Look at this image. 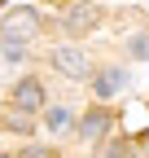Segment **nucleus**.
I'll use <instances>...</instances> for the list:
<instances>
[{
  "label": "nucleus",
  "instance_id": "nucleus-5",
  "mask_svg": "<svg viewBox=\"0 0 149 158\" xmlns=\"http://www.w3.org/2000/svg\"><path fill=\"white\" fill-rule=\"evenodd\" d=\"M110 123H114V114H110V110H88V114L79 118V136H83V141H97Z\"/></svg>",
  "mask_w": 149,
  "mask_h": 158
},
{
  "label": "nucleus",
  "instance_id": "nucleus-2",
  "mask_svg": "<svg viewBox=\"0 0 149 158\" xmlns=\"http://www.w3.org/2000/svg\"><path fill=\"white\" fill-rule=\"evenodd\" d=\"M48 62L57 66V70H62L66 79H88V75H92V62H88V57H83L79 48H70V44L53 48V53H48Z\"/></svg>",
  "mask_w": 149,
  "mask_h": 158
},
{
  "label": "nucleus",
  "instance_id": "nucleus-1",
  "mask_svg": "<svg viewBox=\"0 0 149 158\" xmlns=\"http://www.w3.org/2000/svg\"><path fill=\"white\" fill-rule=\"evenodd\" d=\"M35 31H40V13L35 9H9V18H5V44H26Z\"/></svg>",
  "mask_w": 149,
  "mask_h": 158
},
{
  "label": "nucleus",
  "instance_id": "nucleus-13",
  "mask_svg": "<svg viewBox=\"0 0 149 158\" xmlns=\"http://www.w3.org/2000/svg\"><path fill=\"white\" fill-rule=\"evenodd\" d=\"M140 158H149V136H140Z\"/></svg>",
  "mask_w": 149,
  "mask_h": 158
},
{
  "label": "nucleus",
  "instance_id": "nucleus-3",
  "mask_svg": "<svg viewBox=\"0 0 149 158\" xmlns=\"http://www.w3.org/2000/svg\"><path fill=\"white\" fill-rule=\"evenodd\" d=\"M40 106H44V88H40V79H22V84L13 88V110L31 114V110H40Z\"/></svg>",
  "mask_w": 149,
  "mask_h": 158
},
{
  "label": "nucleus",
  "instance_id": "nucleus-15",
  "mask_svg": "<svg viewBox=\"0 0 149 158\" xmlns=\"http://www.w3.org/2000/svg\"><path fill=\"white\" fill-rule=\"evenodd\" d=\"M0 5H5V0H0Z\"/></svg>",
  "mask_w": 149,
  "mask_h": 158
},
{
  "label": "nucleus",
  "instance_id": "nucleus-11",
  "mask_svg": "<svg viewBox=\"0 0 149 158\" xmlns=\"http://www.w3.org/2000/svg\"><path fill=\"white\" fill-rule=\"evenodd\" d=\"M22 158H53V149H44V145H26Z\"/></svg>",
  "mask_w": 149,
  "mask_h": 158
},
{
  "label": "nucleus",
  "instance_id": "nucleus-4",
  "mask_svg": "<svg viewBox=\"0 0 149 158\" xmlns=\"http://www.w3.org/2000/svg\"><path fill=\"white\" fill-rule=\"evenodd\" d=\"M97 22H101V5H74L66 13V31L70 35H83V31H92Z\"/></svg>",
  "mask_w": 149,
  "mask_h": 158
},
{
  "label": "nucleus",
  "instance_id": "nucleus-8",
  "mask_svg": "<svg viewBox=\"0 0 149 158\" xmlns=\"http://www.w3.org/2000/svg\"><path fill=\"white\" fill-rule=\"evenodd\" d=\"M5 127H9V132H31V118H26L22 110H9V114H5Z\"/></svg>",
  "mask_w": 149,
  "mask_h": 158
},
{
  "label": "nucleus",
  "instance_id": "nucleus-12",
  "mask_svg": "<svg viewBox=\"0 0 149 158\" xmlns=\"http://www.w3.org/2000/svg\"><path fill=\"white\" fill-rule=\"evenodd\" d=\"M5 57L9 62H22V44H5Z\"/></svg>",
  "mask_w": 149,
  "mask_h": 158
},
{
  "label": "nucleus",
  "instance_id": "nucleus-6",
  "mask_svg": "<svg viewBox=\"0 0 149 158\" xmlns=\"http://www.w3.org/2000/svg\"><path fill=\"white\" fill-rule=\"evenodd\" d=\"M123 84H127V79H123V70H105V75L97 79V97H114Z\"/></svg>",
  "mask_w": 149,
  "mask_h": 158
},
{
  "label": "nucleus",
  "instance_id": "nucleus-14",
  "mask_svg": "<svg viewBox=\"0 0 149 158\" xmlns=\"http://www.w3.org/2000/svg\"><path fill=\"white\" fill-rule=\"evenodd\" d=\"M0 158H9V154H0Z\"/></svg>",
  "mask_w": 149,
  "mask_h": 158
},
{
  "label": "nucleus",
  "instance_id": "nucleus-7",
  "mask_svg": "<svg viewBox=\"0 0 149 158\" xmlns=\"http://www.w3.org/2000/svg\"><path fill=\"white\" fill-rule=\"evenodd\" d=\"M127 48H132V57H136V62H149V31L132 35V40H127Z\"/></svg>",
  "mask_w": 149,
  "mask_h": 158
},
{
  "label": "nucleus",
  "instance_id": "nucleus-10",
  "mask_svg": "<svg viewBox=\"0 0 149 158\" xmlns=\"http://www.w3.org/2000/svg\"><path fill=\"white\" fill-rule=\"evenodd\" d=\"M105 158H127V145L119 141V136H114V141H110V145H105Z\"/></svg>",
  "mask_w": 149,
  "mask_h": 158
},
{
  "label": "nucleus",
  "instance_id": "nucleus-9",
  "mask_svg": "<svg viewBox=\"0 0 149 158\" xmlns=\"http://www.w3.org/2000/svg\"><path fill=\"white\" fill-rule=\"evenodd\" d=\"M66 123H70V114H66L62 106H57V110H48V127H66Z\"/></svg>",
  "mask_w": 149,
  "mask_h": 158
}]
</instances>
